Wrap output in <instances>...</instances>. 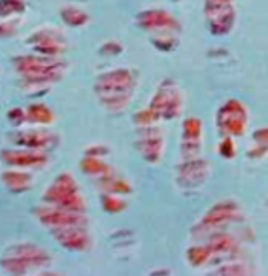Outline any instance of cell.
Masks as SVG:
<instances>
[{
    "mask_svg": "<svg viewBox=\"0 0 268 276\" xmlns=\"http://www.w3.org/2000/svg\"><path fill=\"white\" fill-rule=\"evenodd\" d=\"M134 87H136V74L129 68H117L96 78L95 93L106 110L119 112L125 110L130 102Z\"/></svg>",
    "mask_w": 268,
    "mask_h": 276,
    "instance_id": "6da1fadb",
    "label": "cell"
},
{
    "mask_svg": "<svg viewBox=\"0 0 268 276\" xmlns=\"http://www.w3.org/2000/svg\"><path fill=\"white\" fill-rule=\"evenodd\" d=\"M13 68L21 76L23 86L26 87H40L45 84H51L61 80L64 62L57 59V57H49V55H40V53H32V55H17L11 59Z\"/></svg>",
    "mask_w": 268,
    "mask_h": 276,
    "instance_id": "7a4b0ae2",
    "label": "cell"
},
{
    "mask_svg": "<svg viewBox=\"0 0 268 276\" xmlns=\"http://www.w3.org/2000/svg\"><path fill=\"white\" fill-rule=\"evenodd\" d=\"M49 261H51L49 254L40 246L32 242H15L4 250V256L0 258V267L8 274L21 276L34 268L49 265Z\"/></svg>",
    "mask_w": 268,
    "mask_h": 276,
    "instance_id": "3957f363",
    "label": "cell"
},
{
    "mask_svg": "<svg viewBox=\"0 0 268 276\" xmlns=\"http://www.w3.org/2000/svg\"><path fill=\"white\" fill-rule=\"evenodd\" d=\"M42 200L45 204H53L72 212H85V202L79 195L76 180L66 172L59 174L51 182V186L43 191Z\"/></svg>",
    "mask_w": 268,
    "mask_h": 276,
    "instance_id": "277c9868",
    "label": "cell"
},
{
    "mask_svg": "<svg viewBox=\"0 0 268 276\" xmlns=\"http://www.w3.org/2000/svg\"><path fill=\"white\" fill-rule=\"evenodd\" d=\"M149 108L157 114L159 120H172L182 112V93L176 87L174 82L165 80L161 86L157 87V93L153 95Z\"/></svg>",
    "mask_w": 268,
    "mask_h": 276,
    "instance_id": "5b68a950",
    "label": "cell"
},
{
    "mask_svg": "<svg viewBox=\"0 0 268 276\" xmlns=\"http://www.w3.org/2000/svg\"><path fill=\"white\" fill-rule=\"evenodd\" d=\"M136 23L144 30L151 32V42L155 44V46H159L166 36H172L174 28H180L178 23L174 21L172 16L163 12V10H146V12H140L138 16H136Z\"/></svg>",
    "mask_w": 268,
    "mask_h": 276,
    "instance_id": "8992f818",
    "label": "cell"
},
{
    "mask_svg": "<svg viewBox=\"0 0 268 276\" xmlns=\"http://www.w3.org/2000/svg\"><path fill=\"white\" fill-rule=\"evenodd\" d=\"M34 216L40 224L49 229L68 227V225H87L83 212H72V210H64L53 204H45V202L42 206L34 208Z\"/></svg>",
    "mask_w": 268,
    "mask_h": 276,
    "instance_id": "52a82bcc",
    "label": "cell"
},
{
    "mask_svg": "<svg viewBox=\"0 0 268 276\" xmlns=\"http://www.w3.org/2000/svg\"><path fill=\"white\" fill-rule=\"evenodd\" d=\"M0 161L6 166H15V168H40L47 163V152L21 146L6 148L0 150Z\"/></svg>",
    "mask_w": 268,
    "mask_h": 276,
    "instance_id": "ba28073f",
    "label": "cell"
},
{
    "mask_svg": "<svg viewBox=\"0 0 268 276\" xmlns=\"http://www.w3.org/2000/svg\"><path fill=\"white\" fill-rule=\"evenodd\" d=\"M206 18L212 32L219 36L229 32L234 23L233 0H206Z\"/></svg>",
    "mask_w": 268,
    "mask_h": 276,
    "instance_id": "9c48e42d",
    "label": "cell"
},
{
    "mask_svg": "<svg viewBox=\"0 0 268 276\" xmlns=\"http://www.w3.org/2000/svg\"><path fill=\"white\" fill-rule=\"evenodd\" d=\"M26 44L32 48L34 53L40 55H49V57H59L66 42L59 30H53V28H42V30H34L32 34L26 38Z\"/></svg>",
    "mask_w": 268,
    "mask_h": 276,
    "instance_id": "30bf717a",
    "label": "cell"
},
{
    "mask_svg": "<svg viewBox=\"0 0 268 276\" xmlns=\"http://www.w3.org/2000/svg\"><path fill=\"white\" fill-rule=\"evenodd\" d=\"M246 108L242 104H238L236 100L225 102L219 108L217 114V123H219V129L223 130L225 134H242L246 130Z\"/></svg>",
    "mask_w": 268,
    "mask_h": 276,
    "instance_id": "8fae6325",
    "label": "cell"
},
{
    "mask_svg": "<svg viewBox=\"0 0 268 276\" xmlns=\"http://www.w3.org/2000/svg\"><path fill=\"white\" fill-rule=\"evenodd\" d=\"M8 140H11V144L21 148H30V150H51L53 146H57V136L42 129H26L23 130L19 127V130L8 134Z\"/></svg>",
    "mask_w": 268,
    "mask_h": 276,
    "instance_id": "7c38bea8",
    "label": "cell"
},
{
    "mask_svg": "<svg viewBox=\"0 0 268 276\" xmlns=\"http://www.w3.org/2000/svg\"><path fill=\"white\" fill-rule=\"evenodd\" d=\"M51 234L53 238L59 242L64 250L83 252L91 244V238H89L85 225H68V227L51 229Z\"/></svg>",
    "mask_w": 268,
    "mask_h": 276,
    "instance_id": "4fadbf2b",
    "label": "cell"
},
{
    "mask_svg": "<svg viewBox=\"0 0 268 276\" xmlns=\"http://www.w3.org/2000/svg\"><path fill=\"white\" fill-rule=\"evenodd\" d=\"M136 148L140 150L142 157L149 163H157L163 154V136L155 125L140 127V136L136 142Z\"/></svg>",
    "mask_w": 268,
    "mask_h": 276,
    "instance_id": "5bb4252c",
    "label": "cell"
},
{
    "mask_svg": "<svg viewBox=\"0 0 268 276\" xmlns=\"http://www.w3.org/2000/svg\"><path fill=\"white\" fill-rule=\"evenodd\" d=\"M0 182L2 186L9 191V193H23L30 188L32 182V174L23 168H15V166H8L6 170L0 174Z\"/></svg>",
    "mask_w": 268,
    "mask_h": 276,
    "instance_id": "9a60e30c",
    "label": "cell"
},
{
    "mask_svg": "<svg viewBox=\"0 0 268 276\" xmlns=\"http://www.w3.org/2000/svg\"><path fill=\"white\" fill-rule=\"evenodd\" d=\"M25 110H26V123H32V125L43 127V125L53 123V120H55L51 110L42 102H30Z\"/></svg>",
    "mask_w": 268,
    "mask_h": 276,
    "instance_id": "2e32d148",
    "label": "cell"
},
{
    "mask_svg": "<svg viewBox=\"0 0 268 276\" xmlns=\"http://www.w3.org/2000/svg\"><path fill=\"white\" fill-rule=\"evenodd\" d=\"M79 166H81V170L85 174H89V176H100V178H102V176L112 172L110 166L104 163V161H100V157L85 156L83 157V161L79 163Z\"/></svg>",
    "mask_w": 268,
    "mask_h": 276,
    "instance_id": "e0dca14e",
    "label": "cell"
},
{
    "mask_svg": "<svg viewBox=\"0 0 268 276\" xmlns=\"http://www.w3.org/2000/svg\"><path fill=\"white\" fill-rule=\"evenodd\" d=\"M25 12V0H0V19L21 18Z\"/></svg>",
    "mask_w": 268,
    "mask_h": 276,
    "instance_id": "ac0fdd59",
    "label": "cell"
},
{
    "mask_svg": "<svg viewBox=\"0 0 268 276\" xmlns=\"http://www.w3.org/2000/svg\"><path fill=\"white\" fill-rule=\"evenodd\" d=\"M98 186H102V190L108 191V193H117V195H121V193H130L129 184L125 180H121V178H117V176H113L112 172L102 176L100 182H98Z\"/></svg>",
    "mask_w": 268,
    "mask_h": 276,
    "instance_id": "d6986e66",
    "label": "cell"
},
{
    "mask_svg": "<svg viewBox=\"0 0 268 276\" xmlns=\"http://www.w3.org/2000/svg\"><path fill=\"white\" fill-rule=\"evenodd\" d=\"M61 18H62V21H64L66 25L81 26V25H85V23H87L89 16H87L83 10L76 8V6H64V8L61 10Z\"/></svg>",
    "mask_w": 268,
    "mask_h": 276,
    "instance_id": "ffe728a7",
    "label": "cell"
},
{
    "mask_svg": "<svg viewBox=\"0 0 268 276\" xmlns=\"http://www.w3.org/2000/svg\"><path fill=\"white\" fill-rule=\"evenodd\" d=\"M125 206H127V202H125L117 193H108V191H106V193L102 195V208L106 210V212L115 214V212L125 210Z\"/></svg>",
    "mask_w": 268,
    "mask_h": 276,
    "instance_id": "44dd1931",
    "label": "cell"
},
{
    "mask_svg": "<svg viewBox=\"0 0 268 276\" xmlns=\"http://www.w3.org/2000/svg\"><path fill=\"white\" fill-rule=\"evenodd\" d=\"M19 25H21V18L0 19V38H11V36H15Z\"/></svg>",
    "mask_w": 268,
    "mask_h": 276,
    "instance_id": "7402d4cb",
    "label": "cell"
},
{
    "mask_svg": "<svg viewBox=\"0 0 268 276\" xmlns=\"http://www.w3.org/2000/svg\"><path fill=\"white\" fill-rule=\"evenodd\" d=\"M6 120L9 121L11 127L19 129V127H23L26 123V110L19 108V106H13V108H9L8 112H6Z\"/></svg>",
    "mask_w": 268,
    "mask_h": 276,
    "instance_id": "603a6c76",
    "label": "cell"
},
{
    "mask_svg": "<svg viewBox=\"0 0 268 276\" xmlns=\"http://www.w3.org/2000/svg\"><path fill=\"white\" fill-rule=\"evenodd\" d=\"M121 46L119 44H115V42H108V44H104L102 48H100V53H104V55H119L121 53Z\"/></svg>",
    "mask_w": 268,
    "mask_h": 276,
    "instance_id": "cb8c5ba5",
    "label": "cell"
},
{
    "mask_svg": "<svg viewBox=\"0 0 268 276\" xmlns=\"http://www.w3.org/2000/svg\"><path fill=\"white\" fill-rule=\"evenodd\" d=\"M106 148L104 146H93V148H89L85 152V156H89V157H102V156H106Z\"/></svg>",
    "mask_w": 268,
    "mask_h": 276,
    "instance_id": "d4e9b609",
    "label": "cell"
}]
</instances>
